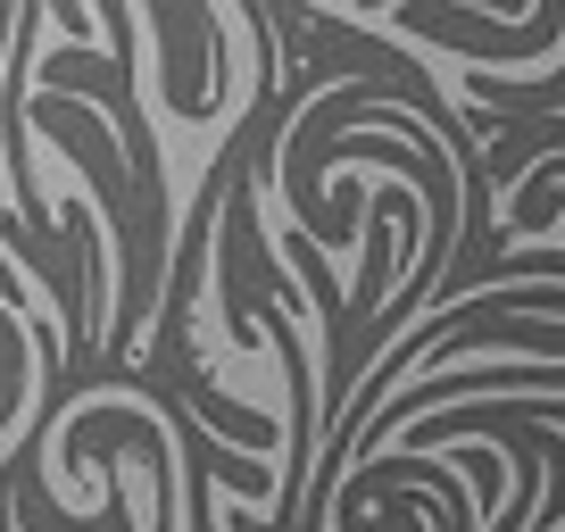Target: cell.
<instances>
[{
    "label": "cell",
    "mask_w": 565,
    "mask_h": 532,
    "mask_svg": "<svg viewBox=\"0 0 565 532\" xmlns=\"http://www.w3.org/2000/svg\"><path fill=\"white\" fill-rule=\"evenodd\" d=\"M557 216H565V175H532L524 183V192H515L508 200V233H541V225H557Z\"/></svg>",
    "instance_id": "6da1fadb"
}]
</instances>
